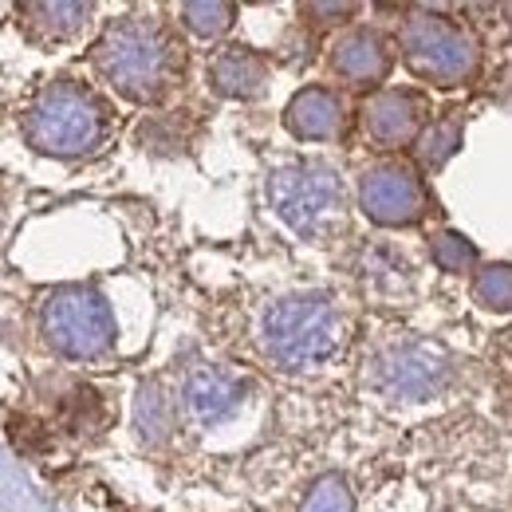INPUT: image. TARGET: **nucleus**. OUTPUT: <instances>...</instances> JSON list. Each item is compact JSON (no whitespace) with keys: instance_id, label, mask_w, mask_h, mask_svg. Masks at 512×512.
<instances>
[{"instance_id":"obj_1","label":"nucleus","mask_w":512,"mask_h":512,"mask_svg":"<svg viewBox=\"0 0 512 512\" xmlns=\"http://www.w3.org/2000/svg\"><path fill=\"white\" fill-rule=\"evenodd\" d=\"M95 67L127 99L158 103L174 87V79L182 71V56L158 20L127 16V20L111 24L103 32V40L95 44Z\"/></svg>"},{"instance_id":"obj_2","label":"nucleus","mask_w":512,"mask_h":512,"mask_svg":"<svg viewBox=\"0 0 512 512\" xmlns=\"http://www.w3.org/2000/svg\"><path fill=\"white\" fill-rule=\"evenodd\" d=\"M24 134L40 154H56V158L91 154L107 138V107L75 83H52L32 103Z\"/></svg>"},{"instance_id":"obj_3","label":"nucleus","mask_w":512,"mask_h":512,"mask_svg":"<svg viewBox=\"0 0 512 512\" xmlns=\"http://www.w3.org/2000/svg\"><path fill=\"white\" fill-rule=\"evenodd\" d=\"M264 339L284 367H316L339 351V320L323 296H292L272 308Z\"/></svg>"},{"instance_id":"obj_4","label":"nucleus","mask_w":512,"mask_h":512,"mask_svg":"<svg viewBox=\"0 0 512 512\" xmlns=\"http://www.w3.org/2000/svg\"><path fill=\"white\" fill-rule=\"evenodd\" d=\"M402 60L418 79L457 87L477 67V44L446 16H414L402 28Z\"/></svg>"},{"instance_id":"obj_5","label":"nucleus","mask_w":512,"mask_h":512,"mask_svg":"<svg viewBox=\"0 0 512 512\" xmlns=\"http://www.w3.org/2000/svg\"><path fill=\"white\" fill-rule=\"evenodd\" d=\"M44 335L67 359H91L115 339V316L91 288H64L44 300Z\"/></svg>"},{"instance_id":"obj_6","label":"nucleus","mask_w":512,"mask_h":512,"mask_svg":"<svg viewBox=\"0 0 512 512\" xmlns=\"http://www.w3.org/2000/svg\"><path fill=\"white\" fill-rule=\"evenodd\" d=\"M272 209L296 233H320V225L339 209V178L327 166H288L268 182Z\"/></svg>"},{"instance_id":"obj_7","label":"nucleus","mask_w":512,"mask_h":512,"mask_svg":"<svg viewBox=\"0 0 512 512\" xmlns=\"http://www.w3.org/2000/svg\"><path fill=\"white\" fill-rule=\"evenodd\" d=\"M359 197L375 225H414L426 213V190L414 178V170L402 162L371 166L363 174Z\"/></svg>"},{"instance_id":"obj_8","label":"nucleus","mask_w":512,"mask_h":512,"mask_svg":"<svg viewBox=\"0 0 512 512\" xmlns=\"http://www.w3.org/2000/svg\"><path fill=\"white\" fill-rule=\"evenodd\" d=\"M422 123V99L410 91H379L363 107V127L379 146H402L418 134Z\"/></svg>"},{"instance_id":"obj_9","label":"nucleus","mask_w":512,"mask_h":512,"mask_svg":"<svg viewBox=\"0 0 512 512\" xmlns=\"http://www.w3.org/2000/svg\"><path fill=\"white\" fill-rule=\"evenodd\" d=\"M245 398V383L233 379L229 371H217V367H201L193 371L190 383H186V402H190L193 418L197 422H221L229 418Z\"/></svg>"},{"instance_id":"obj_10","label":"nucleus","mask_w":512,"mask_h":512,"mask_svg":"<svg viewBox=\"0 0 512 512\" xmlns=\"http://www.w3.org/2000/svg\"><path fill=\"white\" fill-rule=\"evenodd\" d=\"M331 67L351 83H379L390 71V52L379 32H347L331 48Z\"/></svg>"},{"instance_id":"obj_11","label":"nucleus","mask_w":512,"mask_h":512,"mask_svg":"<svg viewBox=\"0 0 512 512\" xmlns=\"http://www.w3.org/2000/svg\"><path fill=\"white\" fill-rule=\"evenodd\" d=\"M386 383L394 386L398 394L406 398H426L430 390H438L442 379H446V363H438V355L430 347H402L394 351L390 359L383 363Z\"/></svg>"},{"instance_id":"obj_12","label":"nucleus","mask_w":512,"mask_h":512,"mask_svg":"<svg viewBox=\"0 0 512 512\" xmlns=\"http://www.w3.org/2000/svg\"><path fill=\"white\" fill-rule=\"evenodd\" d=\"M284 123H288V130H292L296 138H308V142L331 138V134L339 130V123H343V107H339V99H335L331 91H323V87H304V91L292 95V103H288V111H284Z\"/></svg>"},{"instance_id":"obj_13","label":"nucleus","mask_w":512,"mask_h":512,"mask_svg":"<svg viewBox=\"0 0 512 512\" xmlns=\"http://www.w3.org/2000/svg\"><path fill=\"white\" fill-rule=\"evenodd\" d=\"M209 79H213V87L221 91V95H229V99H253L264 91V79H268V67L264 60L249 52V48H225L213 67H209Z\"/></svg>"},{"instance_id":"obj_14","label":"nucleus","mask_w":512,"mask_h":512,"mask_svg":"<svg viewBox=\"0 0 512 512\" xmlns=\"http://www.w3.org/2000/svg\"><path fill=\"white\" fill-rule=\"evenodd\" d=\"M24 16H32V28L40 36L67 40V36H75L87 24L91 4H64V0H56V4H24Z\"/></svg>"},{"instance_id":"obj_15","label":"nucleus","mask_w":512,"mask_h":512,"mask_svg":"<svg viewBox=\"0 0 512 512\" xmlns=\"http://www.w3.org/2000/svg\"><path fill=\"white\" fill-rule=\"evenodd\" d=\"M233 16H237V8L229 0H190V4H182V20H186V28L197 32V36H221V32H229Z\"/></svg>"},{"instance_id":"obj_16","label":"nucleus","mask_w":512,"mask_h":512,"mask_svg":"<svg viewBox=\"0 0 512 512\" xmlns=\"http://www.w3.org/2000/svg\"><path fill=\"white\" fill-rule=\"evenodd\" d=\"M457 146H461V123H457V119H442V123H434V127L422 134L418 158H422L430 170H438V166H446L449 158L457 154Z\"/></svg>"},{"instance_id":"obj_17","label":"nucleus","mask_w":512,"mask_h":512,"mask_svg":"<svg viewBox=\"0 0 512 512\" xmlns=\"http://www.w3.org/2000/svg\"><path fill=\"white\" fill-rule=\"evenodd\" d=\"M300 512H355V497L339 473H323Z\"/></svg>"},{"instance_id":"obj_18","label":"nucleus","mask_w":512,"mask_h":512,"mask_svg":"<svg viewBox=\"0 0 512 512\" xmlns=\"http://www.w3.org/2000/svg\"><path fill=\"white\" fill-rule=\"evenodd\" d=\"M477 300L493 312H509L512 308V268L509 264H489L485 272H477Z\"/></svg>"},{"instance_id":"obj_19","label":"nucleus","mask_w":512,"mask_h":512,"mask_svg":"<svg viewBox=\"0 0 512 512\" xmlns=\"http://www.w3.org/2000/svg\"><path fill=\"white\" fill-rule=\"evenodd\" d=\"M434 260H438V268H446V272H469V268L477 264V249H473V241H465L461 233H442V237L434 241Z\"/></svg>"},{"instance_id":"obj_20","label":"nucleus","mask_w":512,"mask_h":512,"mask_svg":"<svg viewBox=\"0 0 512 512\" xmlns=\"http://www.w3.org/2000/svg\"><path fill=\"white\" fill-rule=\"evenodd\" d=\"M308 12H316V16H351L355 8L351 4H308Z\"/></svg>"}]
</instances>
